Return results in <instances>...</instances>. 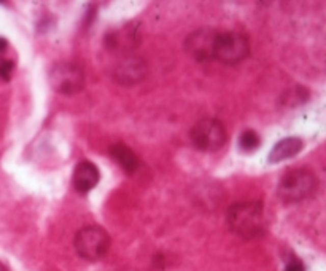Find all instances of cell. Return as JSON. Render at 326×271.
Segmentation results:
<instances>
[{
  "label": "cell",
  "instance_id": "obj_14",
  "mask_svg": "<svg viewBox=\"0 0 326 271\" xmlns=\"http://www.w3.org/2000/svg\"><path fill=\"white\" fill-rule=\"evenodd\" d=\"M13 70H15V62L7 58H0V80L10 82Z\"/></svg>",
  "mask_w": 326,
  "mask_h": 271
},
{
  "label": "cell",
  "instance_id": "obj_3",
  "mask_svg": "<svg viewBox=\"0 0 326 271\" xmlns=\"http://www.w3.org/2000/svg\"><path fill=\"white\" fill-rule=\"evenodd\" d=\"M318 179L307 169H291L286 173L279 184V196L286 203L303 201L315 193Z\"/></svg>",
  "mask_w": 326,
  "mask_h": 271
},
{
  "label": "cell",
  "instance_id": "obj_13",
  "mask_svg": "<svg viewBox=\"0 0 326 271\" xmlns=\"http://www.w3.org/2000/svg\"><path fill=\"white\" fill-rule=\"evenodd\" d=\"M239 145L242 149V152L245 153H252L255 150H258V147L261 145V139L258 136L256 131L253 130H247L242 133L240 139H239Z\"/></svg>",
  "mask_w": 326,
  "mask_h": 271
},
{
  "label": "cell",
  "instance_id": "obj_16",
  "mask_svg": "<svg viewBox=\"0 0 326 271\" xmlns=\"http://www.w3.org/2000/svg\"><path fill=\"white\" fill-rule=\"evenodd\" d=\"M7 46H8V42L5 40L4 37H0V55H2L4 51L7 50Z\"/></svg>",
  "mask_w": 326,
  "mask_h": 271
},
{
  "label": "cell",
  "instance_id": "obj_8",
  "mask_svg": "<svg viewBox=\"0 0 326 271\" xmlns=\"http://www.w3.org/2000/svg\"><path fill=\"white\" fill-rule=\"evenodd\" d=\"M140 43V32L135 24H124L121 28L110 31L105 35V46L113 53L127 55Z\"/></svg>",
  "mask_w": 326,
  "mask_h": 271
},
{
  "label": "cell",
  "instance_id": "obj_11",
  "mask_svg": "<svg viewBox=\"0 0 326 271\" xmlns=\"http://www.w3.org/2000/svg\"><path fill=\"white\" fill-rule=\"evenodd\" d=\"M304 147V142L299 139V137H286V139H282L279 140L276 145L272 147L270 153H269V163H280V161H285L288 158H293L296 157L297 153H301Z\"/></svg>",
  "mask_w": 326,
  "mask_h": 271
},
{
  "label": "cell",
  "instance_id": "obj_9",
  "mask_svg": "<svg viewBox=\"0 0 326 271\" xmlns=\"http://www.w3.org/2000/svg\"><path fill=\"white\" fill-rule=\"evenodd\" d=\"M216 31L213 29H199L188 35L185 40V48L196 61L213 59V43Z\"/></svg>",
  "mask_w": 326,
  "mask_h": 271
},
{
  "label": "cell",
  "instance_id": "obj_17",
  "mask_svg": "<svg viewBox=\"0 0 326 271\" xmlns=\"http://www.w3.org/2000/svg\"><path fill=\"white\" fill-rule=\"evenodd\" d=\"M0 271H8V268H7L2 262H0Z\"/></svg>",
  "mask_w": 326,
  "mask_h": 271
},
{
  "label": "cell",
  "instance_id": "obj_1",
  "mask_svg": "<svg viewBox=\"0 0 326 271\" xmlns=\"http://www.w3.org/2000/svg\"><path fill=\"white\" fill-rule=\"evenodd\" d=\"M226 218L229 230L243 239L258 238L266 230L264 208L258 201H242L232 204Z\"/></svg>",
  "mask_w": 326,
  "mask_h": 271
},
{
  "label": "cell",
  "instance_id": "obj_2",
  "mask_svg": "<svg viewBox=\"0 0 326 271\" xmlns=\"http://www.w3.org/2000/svg\"><path fill=\"white\" fill-rule=\"evenodd\" d=\"M75 251L82 259L88 262H97L110 251V235L99 225H89L82 228L73 239Z\"/></svg>",
  "mask_w": 326,
  "mask_h": 271
},
{
  "label": "cell",
  "instance_id": "obj_5",
  "mask_svg": "<svg viewBox=\"0 0 326 271\" xmlns=\"http://www.w3.org/2000/svg\"><path fill=\"white\" fill-rule=\"evenodd\" d=\"M228 131L225 125L215 118H204L191 130L193 145L201 152H216L226 144Z\"/></svg>",
  "mask_w": 326,
  "mask_h": 271
},
{
  "label": "cell",
  "instance_id": "obj_7",
  "mask_svg": "<svg viewBox=\"0 0 326 271\" xmlns=\"http://www.w3.org/2000/svg\"><path fill=\"white\" fill-rule=\"evenodd\" d=\"M148 73L147 62L139 56L126 55L120 59L113 70V79L123 86H134L140 83Z\"/></svg>",
  "mask_w": 326,
  "mask_h": 271
},
{
  "label": "cell",
  "instance_id": "obj_10",
  "mask_svg": "<svg viewBox=\"0 0 326 271\" xmlns=\"http://www.w3.org/2000/svg\"><path fill=\"white\" fill-rule=\"evenodd\" d=\"M99 180H100V173L94 163L83 160L76 164L73 173V187L78 193L85 195V193L91 191L99 184Z\"/></svg>",
  "mask_w": 326,
  "mask_h": 271
},
{
  "label": "cell",
  "instance_id": "obj_6",
  "mask_svg": "<svg viewBox=\"0 0 326 271\" xmlns=\"http://www.w3.org/2000/svg\"><path fill=\"white\" fill-rule=\"evenodd\" d=\"M85 70L73 62H59L49 72V85L59 94H76L85 88Z\"/></svg>",
  "mask_w": 326,
  "mask_h": 271
},
{
  "label": "cell",
  "instance_id": "obj_15",
  "mask_svg": "<svg viewBox=\"0 0 326 271\" xmlns=\"http://www.w3.org/2000/svg\"><path fill=\"white\" fill-rule=\"evenodd\" d=\"M285 271H306V269H304L303 263L299 262V260H291V262L286 263Z\"/></svg>",
  "mask_w": 326,
  "mask_h": 271
},
{
  "label": "cell",
  "instance_id": "obj_12",
  "mask_svg": "<svg viewBox=\"0 0 326 271\" xmlns=\"http://www.w3.org/2000/svg\"><path fill=\"white\" fill-rule=\"evenodd\" d=\"M110 155L113 157V160L118 163L123 169L127 173V174H132L137 171V167L140 164V160L137 155L130 150L127 145L124 144H116L110 149Z\"/></svg>",
  "mask_w": 326,
  "mask_h": 271
},
{
  "label": "cell",
  "instance_id": "obj_4",
  "mask_svg": "<svg viewBox=\"0 0 326 271\" xmlns=\"http://www.w3.org/2000/svg\"><path fill=\"white\" fill-rule=\"evenodd\" d=\"M249 55L250 42L243 34L234 31L216 32L213 43V59L225 64H237Z\"/></svg>",
  "mask_w": 326,
  "mask_h": 271
}]
</instances>
